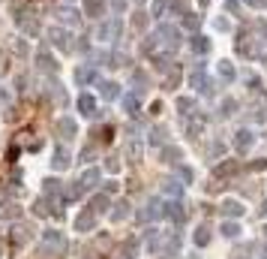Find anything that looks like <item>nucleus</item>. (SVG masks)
<instances>
[{
  "label": "nucleus",
  "instance_id": "obj_1",
  "mask_svg": "<svg viewBox=\"0 0 267 259\" xmlns=\"http://www.w3.org/2000/svg\"><path fill=\"white\" fill-rule=\"evenodd\" d=\"M153 40H156V46H162V49H168V52L180 49V33H177L174 24H159L156 33H153Z\"/></svg>",
  "mask_w": 267,
  "mask_h": 259
},
{
  "label": "nucleus",
  "instance_id": "obj_2",
  "mask_svg": "<svg viewBox=\"0 0 267 259\" xmlns=\"http://www.w3.org/2000/svg\"><path fill=\"white\" fill-rule=\"evenodd\" d=\"M48 40H51V46L54 49H60V52H72L75 49V43H72V33L69 30H63V27H48Z\"/></svg>",
  "mask_w": 267,
  "mask_h": 259
},
{
  "label": "nucleus",
  "instance_id": "obj_3",
  "mask_svg": "<svg viewBox=\"0 0 267 259\" xmlns=\"http://www.w3.org/2000/svg\"><path fill=\"white\" fill-rule=\"evenodd\" d=\"M120 27H123V24H120V18H117V15H114V18H108L105 24H99V27H96V40H99V43L120 40Z\"/></svg>",
  "mask_w": 267,
  "mask_h": 259
},
{
  "label": "nucleus",
  "instance_id": "obj_4",
  "mask_svg": "<svg viewBox=\"0 0 267 259\" xmlns=\"http://www.w3.org/2000/svg\"><path fill=\"white\" fill-rule=\"evenodd\" d=\"M54 15H57V21H60V24H69V27H78V24H81L78 9L69 6V3H60V6L54 9Z\"/></svg>",
  "mask_w": 267,
  "mask_h": 259
},
{
  "label": "nucleus",
  "instance_id": "obj_5",
  "mask_svg": "<svg viewBox=\"0 0 267 259\" xmlns=\"http://www.w3.org/2000/svg\"><path fill=\"white\" fill-rule=\"evenodd\" d=\"M15 21H18L21 33H27V36H36V33H39V21H36V15H33L30 9H21V12L15 15Z\"/></svg>",
  "mask_w": 267,
  "mask_h": 259
},
{
  "label": "nucleus",
  "instance_id": "obj_6",
  "mask_svg": "<svg viewBox=\"0 0 267 259\" xmlns=\"http://www.w3.org/2000/svg\"><path fill=\"white\" fill-rule=\"evenodd\" d=\"M162 217V202L159 199H150L141 211H138V223H153V220Z\"/></svg>",
  "mask_w": 267,
  "mask_h": 259
},
{
  "label": "nucleus",
  "instance_id": "obj_7",
  "mask_svg": "<svg viewBox=\"0 0 267 259\" xmlns=\"http://www.w3.org/2000/svg\"><path fill=\"white\" fill-rule=\"evenodd\" d=\"M69 163H72L69 148H66V145H57L54 154H51V169H54V172H63V169H69Z\"/></svg>",
  "mask_w": 267,
  "mask_h": 259
},
{
  "label": "nucleus",
  "instance_id": "obj_8",
  "mask_svg": "<svg viewBox=\"0 0 267 259\" xmlns=\"http://www.w3.org/2000/svg\"><path fill=\"white\" fill-rule=\"evenodd\" d=\"M96 217L99 214H93L90 208H84L78 217H75V232H93L96 229Z\"/></svg>",
  "mask_w": 267,
  "mask_h": 259
},
{
  "label": "nucleus",
  "instance_id": "obj_9",
  "mask_svg": "<svg viewBox=\"0 0 267 259\" xmlns=\"http://www.w3.org/2000/svg\"><path fill=\"white\" fill-rule=\"evenodd\" d=\"M252 145H255L252 130H237V133H234V151H237V154H246Z\"/></svg>",
  "mask_w": 267,
  "mask_h": 259
},
{
  "label": "nucleus",
  "instance_id": "obj_10",
  "mask_svg": "<svg viewBox=\"0 0 267 259\" xmlns=\"http://www.w3.org/2000/svg\"><path fill=\"white\" fill-rule=\"evenodd\" d=\"M162 217L174 220V223H183V220H186V211H183V205H180L177 199H171V202L162 205Z\"/></svg>",
  "mask_w": 267,
  "mask_h": 259
},
{
  "label": "nucleus",
  "instance_id": "obj_11",
  "mask_svg": "<svg viewBox=\"0 0 267 259\" xmlns=\"http://www.w3.org/2000/svg\"><path fill=\"white\" fill-rule=\"evenodd\" d=\"M204 124H207V118H204V115H198V112H192V115L186 118V133L192 136V139H198V136L204 133Z\"/></svg>",
  "mask_w": 267,
  "mask_h": 259
},
{
  "label": "nucleus",
  "instance_id": "obj_12",
  "mask_svg": "<svg viewBox=\"0 0 267 259\" xmlns=\"http://www.w3.org/2000/svg\"><path fill=\"white\" fill-rule=\"evenodd\" d=\"M75 82H78V85H96L99 72L93 66H78V69H75Z\"/></svg>",
  "mask_w": 267,
  "mask_h": 259
},
{
  "label": "nucleus",
  "instance_id": "obj_13",
  "mask_svg": "<svg viewBox=\"0 0 267 259\" xmlns=\"http://www.w3.org/2000/svg\"><path fill=\"white\" fill-rule=\"evenodd\" d=\"M180 76H183L180 63H171V66H168V72H165V79H162V88H165V91H174V88L180 85Z\"/></svg>",
  "mask_w": 267,
  "mask_h": 259
},
{
  "label": "nucleus",
  "instance_id": "obj_14",
  "mask_svg": "<svg viewBox=\"0 0 267 259\" xmlns=\"http://www.w3.org/2000/svg\"><path fill=\"white\" fill-rule=\"evenodd\" d=\"M15 217H21V205L15 199H3L0 202V220H15Z\"/></svg>",
  "mask_w": 267,
  "mask_h": 259
},
{
  "label": "nucleus",
  "instance_id": "obj_15",
  "mask_svg": "<svg viewBox=\"0 0 267 259\" xmlns=\"http://www.w3.org/2000/svg\"><path fill=\"white\" fill-rule=\"evenodd\" d=\"M78 112L87 115V118H96V115H99V112H96V100H93V94H81V97H78Z\"/></svg>",
  "mask_w": 267,
  "mask_h": 259
},
{
  "label": "nucleus",
  "instance_id": "obj_16",
  "mask_svg": "<svg viewBox=\"0 0 267 259\" xmlns=\"http://www.w3.org/2000/svg\"><path fill=\"white\" fill-rule=\"evenodd\" d=\"M75 133H78V124H75L72 118H60V121H57V136H60L63 142H66V139H72Z\"/></svg>",
  "mask_w": 267,
  "mask_h": 259
},
{
  "label": "nucleus",
  "instance_id": "obj_17",
  "mask_svg": "<svg viewBox=\"0 0 267 259\" xmlns=\"http://www.w3.org/2000/svg\"><path fill=\"white\" fill-rule=\"evenodd\" d=\"M99 175H102V172H99L96 166H90V169H84V172H81L78 184H81L84 190H90V187H96V184H99Z\"/></svg>",
  "mask_w": 267,
  "mask_h": 259
},
{
  "label": "nucleus",
  "instance_id": "obj_18",
  "mask_svg": "<svg viewBox=\"0 0 267 259\" xmlns=\"http://www.w3.org/2000/svg\"><path fill=\"white\" fill-rule=\"evenodd\" d=\"M141 157H144V145H141L138 139H129V142H126V160L141 163Z\"/></svg>",
  "mask_w": 267,
  "mask_h": 259
},
{
  "label": "nucleus",
  "instance_id": "obj_19",
  "mask_svg": "<svg viewBox=\"0 0 267 259\" xmlns=\"http://www.w3.org/2000/svg\"><path fill=\"white\" fill-rule=\"evenodd\" d=\"M93 214H105L108 208H111V199H108V193H96L93 199H90V205H87Z\"/></svg>",
  "mask_w": 267,
  "mask_h": 259
},
{
  "label": "nucleus",
  "instance_id": "obj_20",
  "mask_svg": "<svg viewBox=\"0 0 267 259\" xmlns=\"http://www.w3.org/2000/svg\"><path fill=\"white\" fill-rule=\"evenodd\" d=\"M234 172H237V160H222V163L213 166V178H228Z\"/></svg>",
  "mask_w": 267,
  "mask_h": 259
},
{
  "label": "nucleus",
  "instance_id": "obj_21",
  "mask_svg": "<svg viewBox=\"0 0 267 259\" xmlns=\"http://www.w3.org/2000/svg\"><path fill=\"white\" fill-rule=\"evenodd\" d=\"M54 205H57V202L45 196V199H36V202H33V211L39 214V217H45V214H60V211H57Z\"/></svg>",
  "mask_w": 267,
  "mask_h": 259
},
{
  "label": "nucleus",
  "instance_id": "obj_22",
  "mask_svg": "<svg viewBox=\"0 0 267 259\" xmlns=\"http://www.w3.org/2000/svg\"><path fill=\"white\" fill-rule=\"evenodd\" d=\"M126 217H129V202H126V199H120V202L111 205V220H114V223H123Z\"/></svg>",
  "mask_w": 267,
  "mask_h": 259
},
{
  "label": "nucleus",
  "instance_id": "obj_23",
  "mask_svg": "<svg viewBox=\"0 0 267 259\" xmlns=\"http://www.w3.org/2000/svg\"><path fill=\"white\" fill-rule=\"evenodd\" d=\"M162 193H165L168 199H180V196H183V184H180L177 178H168V181L162 184Z\"/></svg>",
  "mask_w": 267,
  "mask_h": 259
},
{
  "label": "nucleus",
  "instance_id": "obj_24",
  "mask_svg": "<svg viewBox=\"0 0 267 259\" xmlns=\"http://www.w3.org/2000/svg\"><path fill=\"white\" fill-rule=\"evenodd\" d=\"M162 253L165 256H177L180 253V235L177 232H171L168 238H162Z\"/></svg>",
  "mask_w": 267,
  "mask_h": 259
},
{
  "label": "nucleus",
  "instance_id": "obj_25",
  "mask_svg": "<svg viewBox=\"0 0 267 259\" xmlns=\"http://www.w3.org/2000/svg\"><path fill=\"white\" fill-rule=\"evenodd\" d=\"M123 108H126V112L135 118V115H138V108H141V91H135V94H126V97H123Z\"/></svg>",
  "mask_w": 267,
  "mask_h": 259
},
{
  "label": "nucleus",
  "instance_id": "obj_26",
  "mask_svg": "<svg viewBox=\"0 0 267 259\" xmlns=\"http://www.w3.org/2000/svg\"><path fill=\"white\" fill-rule=\"evenodd\" d=\"M210 46H213V43L207 40V36H198V33L192 36V40H189V49H192L195 54H207V52H210Z\"/></svg>",
  "mask_w": 267,
  "mask_h": 259
},
{
  "label": "nucleus",
  "instance_id": "obj_27",
  "mask_svg": "<svg viewBox=\"0 0 267 259\" xmlns=\"http://www.w3.org/2000/svg\"><path fill=\"white\" fill-rule=\"evenodd\" d=\"M180 157H183V151H180L177 145H165V148H162V163L177 166V163H180Z\"/></svg>",
  "mask_w": 267,
  "mask_h": 259
},
{
  "label": "nucleus",
  "instance_id": "obj_28",
  "mask_svg": "<svg viewBox=\"0 0 267 259\" xmlns=\"http://www.w3.org/2000/svg\"><path fill=\"white\" fill-rule=\"evenodd\" d=\"M219 211H222L225 217H243V211H246V208H243L237 199H228V202H222V208H219Z\"/></svg>",
  "mask_w": 267,
  "mask_h": 259
},
{
  "label": "nucleus",
  "instance_id": "obj_29",
  "mask_svg": "<svg viewBox=\"0 0 267 259\" xmlns=\"http://www.w3.org/2000/svg\"><path fill=\"white\" fill-rule=\"evenodd\" d=\"M36 66H39V69H48V72H54V69H57L54 57H51L45 49H39V52H36Z\"/></svg>",
  "mask_w": 267,
  "mask_h": 259
},
{
  "label": "nucleus",
  "instance_id": "obj_30",
  "mask_svg": "<svg viewBox=\"0 0 267 259\" xmlns=\"http://www.w3.org/2000/svg\"><path fill=\"white\" fill-rule=\"evenodd\" d=\"M9 238H12V247H24V244L30 241V229H27V226H15Z\"/></svg>",
  "mask_w": 267,
  "mask_h": 259
},
{
  "label": "nucleus",
  "instance_id": "obj_31",
  "mask_svg": "<svg viewBox=\"0 0 267 259\" xmlns=\"http://www.w3.org/2000/svg\"><path fill=\"white\" fill-rule=\"evenodd\" d=\"M204 85H207V79H204V66H195L192 72H189V88L204 91Z\"/></svg>",
  "mask_w": 267,
  "mask_h": 259
},
{
  "label": "nucleus",
  "instance_id": "obj_32",
  "mask_svg": "<svg viewBox=\"0 0 267 259\" xmlns=\"http://www.w3.org/2000/svg\"><path fill=\"white\" fill-rule=\"evenodd\" d=\"M42 244H48V247H63V235L57 232V229H45V235H42Z\"/></svg>",
  "mask_w": 267,
  "mask_h": 259
},
{
  "label": "nucleus",
  "instance_id": "obj_33",
  "mask_svg": "<svg viewBox=\"0 0 267 259\" xmlns=\"http://www.w3.org/2000/svg\"><path fill=\"white\" fill-rule=\"evenodd\" d=\"M99 94H102V100H117L120 97V88L114 85V82H102L99 85Z\"/></svg>",
  "mask_w": 267,
  "mask_h": 259
},
{
  "label": "nucleus",
  "instance_id": "obj_34",
  "mask_svg": "<svg viewBox=\"0 0 267 259\" xmlns=\"http://www.w3.org/2000/svg\"><path fill=\"white\" fill-rule=\"evenodd\" d=\"M150 142L159 145V148H165V142H168V127H153V130H150Z\"/></svg>",
  "mask_w": 267,
  "mask_h": 259
},
{
  "label": "nucleus",
  "instance_id": "obj_35",
  "mask_svg": "<svg viewBox=\"0 0 267 259\" xmlns=\"http://www.w3.org/2000/svg\"><path fill=\"white\" fill-rule=\"evenodd\" d=\"M216 69H219V76H222L225 82H234V79H237V72H234V66H231V63H228V60H219V63H216Z\"/></svg>",
  "mask_w": 267,
  "mask_h": 259
},
{
  "label": "nucleus",
  "instance_id": "obj_36",
  "mask_svg": "<svg viewBox=\"0 0 267 259\" xmlns=\"http://www.w3.org/2000/svg\"><path fill=\"white\" fill-rule=\"evenodd\" d=\"M81 193H84V187H81L78 181H75V184H66V187H63V199H69V202H75Z\"/></svg>",
  "mask_w": 267,
  "mask_h": 259
},
{
  "label": "nucleus",
  "instance_id": "obj_37",
  "mask_svg": "<svg viewBox=\"0 0 267 259\" xmlns=\"http://www.w3.org/2000/svg\"><path fill=\"white\" fill-rule=\"evenodd\" d=\"M192 241H195L198 247H207V244H210V226H198L195 235H192Z\"/></svg>",
  "mask_w": 267,
  "mask_h": 259
},
{
  "label": "nucleus",
  "instance_id": "obj_38",
  "mask_svg": "<svg viewBox=\"0 0 267 259\" xmlns=\"http://www.w3.org/2000/svg\"><path fill=\"white\" fill-rule=\"evenodd\" d=\"M243 229H240V223H234V220H228V223H222V235L225 238H237Z\"/></svg>",
  "mask_w": 267,
  "mask_h": 259
},
{
  "label": "nucleus",
  "instance_id": "obj_39",
  "mask_svg": "<svg viewBox=\"0 0 267 259\" xmlns=\"http://www.w3.org/2000/svg\"><path fill=\"white\" fill-rule=\"evenodd\" d=\"M177 108H180V115H192V112H195V100L180 97V100H177Z\"/></svg>",
  "mask_w": 267,
  "mask_h": 259
},
{
  "label": "nucleus",
  "instance_id": "obj_40",
  "mask_svg": "<svg viewBox=\"0 0 267 259\" xmlns=\"http://www.w3.org/2000/svg\"><path fill=\"white\" fill-rule=\"evenodd\" d=\"M87 12H90L93 18H99V15L105 12V0H87Z\"/></svg>",
  "mask_w": 267,
  "mask_h": 259
},
{
  "label": "nucleus",
  "instance_id": "obj_41",
  "mask_svg": "<svg viewBox=\"0 0 267 259\" xmlns=\"http://www.w3.org/2000/svg\"><path fill=\"white\" fill-rule=\"evenodd\" d=\"M234 108H237V100L228 97V100H222V105H219V115H222V118H228V115H234Z\"/></svg>",
  "mask_w": 267,
  "mask_h": 259
},
{
  "label": "nucleus",
  "instance_id": "obj_42",
  "mask_svg": "<svg viewBox=\"0 0 267 259\" xmlns=\"http://www.w3.org/2000/svg\"><path fill=\"white\" fill-rule=\"evenodd\" d=\"M249 118H252L255 124H267V105H255L252 112H249Z\"/></svg>",
  "mask_w": 267,
  "mask_h": 259
},
{
  "label": "nucleus",
  "instance_id": "obj_43",
  "mask_svg": "<svg viewBox=\"0 0 267 259\" xmlns=\"http://www.w3.org/2000/svg\"><path fill=\"white\" fill-rule=\"evenodd\" d=\"M186 6H189V0H171V3H168V12H174V15H186Z\"/></svg>",
  "mask_w": 267,
  "mask_h": 259
},
{
  "label": "nucleus",
  "instance_id": "obj_44",
  "mask_svg": "<svg viewBox=\"0 0 267 259\" xmlns=\"http://www.w3.org/2000/svg\"><path fill=\"white\" fill-rule=\"evenodd\" d=\"M198 24H201L198 15H192V12H186V15H183V27H186V30H198Z\"/></svg>",
  "mask_w": 267,
  "mask_h": 259
},
{
  "label": "nucleus",
  "instance_id": "obj_45",
  "mask_svg": "<svg viewBox=\"0 0 267 259\" xmlns=\"http://www.w3.org/2000/svg\"><path fill=\"white\" fill-rule=\"evenodd\" d=\"M177 178L180 181H186V184H192V178H195V172L189 169V166H177Z\"/></svg>",
  "mask_w": 267,
  "mask_h": 259
},
{
  "label": "nucleus",
  "instance_id": "obj_46",
  "mask_svg": "<svg viewBox=\"0 0 267 259\" xmlns=\"http://www.w3.org/2000/svg\"><path fill=\"white\" fill-rule=\"evenodd\" d=\"M132 82L138 85L135 91H141V94H144V88H147V76H144V72H141V69H135V72H132Z\"/></svg>",
  "mask_w": 267,
  "mask_h": 259
},
{
  "label": "nucleus",
  "instance_id": "obj_47",
  "mask_svg": "<svg viewBox=\"0 0 267 259\" xmlns=\"http://www.w3.org/2000/svg\"><path fill=\"white\" fill-rule=\"evenodd\" d=\"M45 193H48V196L60 193V181H57V178H48V181H45Z\"/></svg>",
  "mask_w": 267,
  "mask_h": 259
},
{
  "label": "nucleus",
  "instance_id": "obj_48",
  "mask_svg": "<svg viewBox=\"0 0 267 259\" xmlns=\"http://www.w3.org/2000/svg\"><path fill=\"white\" fill-rule=\"evenodd\" d=\"M222 151H225V145H222V142H213V145L207 148V154H210V160H213V157H222Z\"/></svg>",
  "mask_w": 267,
  "mask_h": 259
},
{
  "label": "nucleus",
  "instance_id": "obj_49",
  "mask_svg": "<svg viewBox=\"0 0 267 259\" xmlns=\"http://www.w3.org/2000/svg\"><path fill=\"white\" fill-rule=\"evenodd\" d=\"M132 24H135L138 30H141V27H147V12H141V9H138V12H135V18H132Z\"/></svg>",
  "mask_w": 267,
  "mask_h": 259
},
{
  "label": "nucleus",
  "instance_id": "obj_50",
  "mask_svg": "<svg viewBox=\"0 0 267 259\" xmlns=\"http://www.w3.org/2000/svg\"><path fill=\"white\" fill-rule=\"evenodd\" d=\"M105 169H108L111 175H117V172H120V160H117V157H111V160L105 163Z\"/></svg>",
  "mask_w": 267,
  "mask_h": 259
},
{
  "label": "nucleus",
  "instance_id": "obj_51",
  "mask_svg": "<svg viewBox=\"0 0 267 259\" xmlns=\"http://www.w3.org/2000/svg\"><path fill=\"white\" fill-rule=\"evenodd\" d=\"M15 52H18L21 57H27V54H30V49H27V43H24V40H18V43H15Z\"/></svg>",
  "mask_w": 267,
  "mask_h": 259
},
{
  "label": "nucleus",
  "instance_id": "obj_52",
  "mask_svg": "<svg viewBox=\"0 0 267 259\" xmlns=\"http://www.w3.org/2000/svg\"><path fill=\"white\" fill-rule=\"evenodd\" d=\"M111 6H114V12H123L126 9V0H111Z\"/></svg>",
  "mask_w": 267,
  "mask_h": 259
},
{
  "label": "nucleus",
  "instance_id": "obj_53",
  "mask_svg": "<svg viewBox=\"0 0 267 259\" xmlns=\"http://www.w3.org/2000/svg\"><path fill=\"white\" fill-rule=\"evenodd\" d=\"M114 190H117V181H108V184H105V190H102V193H108V196H111Z\"/></svg>",
  "mask_w": 267,
  "mask_h": 259
},
{
  "label": "nucleus",
  "instance_id": "obj_54",
  "mask_svg": "<svg viewBox=\"0 0 267 259\" xmlns=\"http://www.w3.org/2000/svg\"><path fill=\"white\" fill-rule=\"evenodd\" d=\"M252 169H255V172H264V169H267V160H255Z\"/></svg>",
  "mask_w": 267,
  "mask_h": 259
},
{
  "label": "nucleus",
  "instance_id": "obj_55",
  "mask_svg": "<svg viewBox=\"0 0 267 259\" xmlns=\"http://www.w3.org/2000/svg\"><path fill=\"white\" fill-rule=\"evenodd\" d=\"M225 6H228V12H237V0H225Z\"/></svg>",
  "mask_w": 267,
  "mask_h": 259
},
{
  "label": "nucleus",
  "instance_id": "obj_56",
  "mask_svg": "<svg viewBox=\"0 0 267 259\" xmlns=\"http://www.w3.org/2000/svg\"><path fill=\"white\" fill-rule=\"evenodd\" d=\"M246 3H249V6H255V9H261V6L267 3V0H246Z\"/></svg>",
  "mask_w": 267,
  "mask_h": 259
},
{
  "label": "nucleus",
  "instance_id": "obj_57",
  "mask_svg": "<svg viewBox=\"0 0 267 259\" xmlns=\"http://www.w3.org/2000/svg\"><path fill=\"white\" fill-rule=\"evenodd\" d=\"M216 30H228V21L225 18H216Z\"/></svg>",
  "mask_w": 267,
  "mask_h": 259
},
{
  "label": "nucleus",
  "instance_id": "obj_58",
  "mask_svg": "<svg viewBox=\"0 0 267 259\" xmlns=\"http://www.w3.org/2000/svg\"><path fill=\"white\" fill-rule=\"evenodd\" d=\"M117 259H132V253H129V250H123V253H117Z\"/></svg>",
  "mask_w": 267,
  "mask_h": 259
},
{
  "label": "nucleus",
  "instance_id": "obj_59",
  "mask_svg": "<svg viewBox=\"0 0 267 259\" xmlns=\"http://www.w3.org/2000/svg\"><path fill=\"white\" fill-rule=\"evenodd\" d=\"M261 217H267V202H264V205H261Z\"/></svg>",
  "mask_w": 267,
  "mask_h": 259
},
{
  "label": "nucleus",
  "instance_id": "obj_60",
  "mask_svg": "<svg viewBox=\"0 0 267 259\" xmlns=\"http://www.w3.org/2000/svg\"><path fill=\"white\" fill-rule=\"evenodd\" d=\"M207 3H210V0H198V6H207Z\"/></svg>",
  "mask_w": 267,
  "mask_h": 259
},
{
  "label": "nucleus",
  "instance_id": "obj_61",
  "mask_svg": "<svg viewBox=\"0 0 267 259\" xmlns=\"http://www.w3.org/2000/svg\"><path fill=\"white\" fill-rule=\"evenodd\" d=\"M186 259H201V256H186Z\"/></svg>",
  "mask_w": 267,
  "mask_h": 259
},
{
  "label": "nucleus",
  "instance_id": "obj_62",
  "mask_svg": "<svg viewBox=\"0 0 267 259\" xmlns=\"http://www.w3.org/2000/svg\"><path fill=\"white\" fill-rule=\"evenodd\" d=\"M135 3H144V0H135Z\"/></svg>",
  "mask_w": 267,
  "mask_h": 259
},
{
  "label": "nucleus",
  "instance_id": "obj_63",
  "mask_svg": "<svg viewBox=\"0 0 267 259\" xmlns=\"http://www.w3.org/2000/svg\"><path fill=\"white\" fill-rule=\"evenodd\" d=\"M264 235H267V226H264Z\"/></svg>",
  "mask_w": 267,
  "mask_h": 259
},
{
  "label": "nucleus",
  "instance_id": "obj_64",
  "mask_svg": "<svg viewBox=\"0 0 267 259\" xmlns=\"http://www.w3.org/2000/svg\"><path fill=\"white\" fill-rule=\"evenodd\" d=\"M63 3H66V0H63Z\"/></svg>",
  "mask_w": 267,
  "mask_h": 259
}]
</instances>
